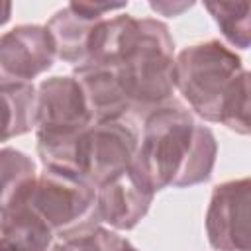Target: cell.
I'll return each instance as SVG.
<instances>
[{"label":"cell","mask_w":251,"mask_h":251,"mask_svg":"<svg viewBox=\"0 0 251 251\" xmlns=\"http://www.w3.org/2000/svg\"><path fill=\"white\" fill-rule=\"evenodd\" d=\"M204 8L210 12L229 45L239 49L249 47V2H206Z\"/></svg>","instance_id":"obj_13"},{"label":"cell","mask_w":251,"mask_h":251,"mask_svg":"<svg viewBox=\"0 0 251 251\" xmlns=\"http://www.w3.org/2000/svg\"><path fill=\"white\" fill-rule=\"evenodd\" d=\"M96 237H98V247L100 251H139L135 249L127 239L118 235L116 231H110L106 227H96Z\"/></svg>","instance_id":"obj_16"},{"label":"cell","mask_w":251,"mask_h":251,"mask_svg":"<svg viewBox=\"0 0 251 251\" xmlns=\"http://www.w3.org/2000/svg\"><path fill=\"white\" fill-rule=\"evenodd\" d=\"M155 192L127 167L96 188L98 220L114 229H133L149 212Z\"/></svg>","instance_id":"obj_10"},{"label":"cell","mask_w":251,"mask_h":251,"mask_svg":"<svg viewBox=\"0 0 251 251\" xmlns=\"http://www.w3.org/2000/svg\"><path fill=\"white\" fill-rule=\"evenodd\" d=\"M53 243V231L24 200L0 210V251H49Z\"/></svg>","instance_id":"obj_11"},{"label":"cell","mask_w":251,"mask_h":251,"mask_svg":"<svg viewBox=\"0 0 251 251\" xmlns=\"http://www.w3.org/2000/svg\"><path fill=\"white\" fill-rule=\"evenodd\" d=\"M175 88L198 118L249 133V73L241 57L220 39L180 49L175 57Z\"/></svg>","instance_id":"obj_3"},{"label":"cell","mask_w":251,"mask_h":251,"mask_svg":"<svg viewBox=\"0 0 251 251\" xmlns=\"http://www.w3.org/2000/svg\"><path fill=\"white\" fill-rule=\"evenodd\" d=\"M249 176L216 184L206 210L208 241L218 251H249Z\"/></svg>","instance_id":"obj_8"},{"label":"cell","mask_w":251,"mask_h":251,"mask_svg":"<svg viewBox=\"0 0 251 251\" xmlns=\"http://www.w3.org/2000/svg\"><path fill=\"white\" fill-rule=\"evenodd\" d=\"M94 124L86 96L78 80L51 76L35 88V139L37 147H49L71 139Z\"/></svg>","instance_id":"obj_6"},{"label":"cell","mask_w":251,"mask_h":251,"mask_svg":"<svg viewBox=\"0 0 251 251\" xmlns=\"http://www.w3.org/2000/svg\"><path fill=\"white\" fill-rule=\"evenodd\" d=\"M55 61V45L45 25L24 24L0 33V86L31 84Z\"/></svg>","instance_id":"obj_7"},{"label":"cell","mask_w":251,"mask_h":251,"mask_svg":"<svg viewBox=\"0 0 251 251\" xmlns=\"http://www.w3.org/2000/svg\"><path fill=\"white\" fill-rule=\"evenodd\" d=\"M14 198L24 200L59 239L82 235L100 226L96 188L59 169L43 167Z\"/></svg>","instance_id":"obj_5"},{"label":"cell","mask_w":251,"mask_h":251,"mask_svg":"<svg viewBox=\"0 0 251 251\" xmlns=\"http://www.w3.org/2000/svg\"><path fill=\"white\" fill-rule=\"evenodd\" d=\"M10 16H12V2H4V0H0V25L8 24Z\"/></svg>","instance_id":"obj_18"},{"label":"cell","mask_w":251,"mask_h":251,"mask_svg":"<svg viewBox=\"0 0 251 251\" xmlns=\"http://www.w3.org/2000/svg\"><path fill=\"white\" fill-rule=\"evenodd\" d=\"M49 251H100L98 237H96V227L82 233V235L61 239V241L53 243V247Z\"/></svg>","instance_id":"obj_15"},{"label":"cell","mask_w":251,"mask_h":251,"mask_svg":"<svg viewBox=\"0 0 251 251\" xmlns=\"http://www.w3.org/2000/svg\"><path fill=\"white\" fill-rule=\"evenodd\" d=\"M151 10L163 14V16H178L182 10H188L192 2H180V4H171V2H151Z\"/></svg>","instance_id":"obj_17"},{"label":"cell","mask_w":251,"mask_h":251,"mask_svg":"<svg viewBox=\"0 0 251 251\" xmlns=\"http://www.w3.org/2000/svg\"><path fill=\"white\" fill-rule=\"evenodd\" d=\"M137 143L139 131L131 120H104L67 141L37 147V155L43 167L71 173L98 188L131 165Z\"/></svg>","instance_id":"obj_4"},{"label":"cell","mask_w":251,"mask_h":251,"mask_svg":"<svg viewBox=\"0 0 251 251\" xmlns=\"http://www.w3.org/2000/svg\"><path fill=\"white\" fill-rule=\"evenodd\" d=\"M37 175L29 155L14 147L0 149V210L20 192V188Z\"/></svg>","instance_id":"obj_14"},{"label":"cell","mask_w":251,"mask_h":251,"mask_svg":"<svg viewBox=\"0 0 251 251\" xmlns=\"http://www.w3.org/2000/svg\"><path fill=\"white\" fill-rule=\"evenodd\" d=\"M218 141L175 98L143 118L131 171L153 190L194 186L212 176Z\"/></svg>","instance_id":"obj_2"},{"label":"cell","mask_w":251,"mask_h":251,"mask_svg":"<svg viewBox=\"0 0 251 251\" xmlns=\"http://www.w3.org/2000/svg\"><path fill=\"white\" fill-rule=\"evenodd\" d=\"M126 8L127 4L69 2L61 10H57L45 24L55 45V57L71 63L73 67L80 65L86 57L88 41L96 25L110 14L122 12Z\"/></svg>","instance_id":"obj_9"},{"label":"cell","mask_w":251,"mask_h":251,"mask_svg":"<svg viewBox=\"0 0 251 251\" xmlns=\"http://www.w3.org/2000/svg\"><path fill=\"white\" fill-rule=\"evenodd\" d=\"M35 127V86H0V143Z\"/></svg>","instance_id":"obj_12"},{"label":"cell","mask_w":251,"mask_h":251,"mask_svg":"<svg viewBox=\"0 0 251 251\" xmlns=\"http://www.w3.org/2000/svg\"><path fill=\"white\" fill-rule=\"evenodd\" d=\"M94 122L147 116L173 100L175 41L155 18L116 14L90 35L86 57L75 67Z\"/></svg>","instance_id":"obj_1"}]
</instances>
